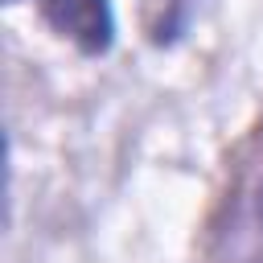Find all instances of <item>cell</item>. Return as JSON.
<instances>
[{
  "label": "cell",
  "mask_w": 263,
  "mask_h": 263,
  "mask_svg": "<svg viewBox=\"0 0 263 263\" xmlns=\"http://www.w3.org/2000/svg\"><path fill=\"white\" fill-rule=\"evenodd\" d=\"M49 25L70 37L82 53H103L111 45L115 21H111V0H41Z\"/></svg>",
  "instance_id": "cell-1"
}]
</instances>
